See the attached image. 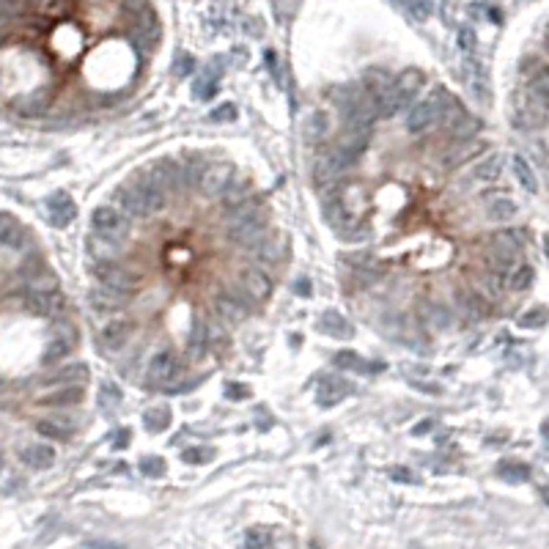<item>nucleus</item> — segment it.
Returning <instances> with one entry per match:
<instances>
[{
	"label": "nucleus",
	"mask_w": 549,
	"mask_h": 549,
	"mask_svg": "<svg viewBox=\"0 0 549 549\" xmlns=\"http://www.w3.org/2000/svg\"><path fill=\"white\" fill-rule=\"evenodd\" d=\"M118 206L127 217H148L165 206V193L148 176H141L118 190Z\"/></svg>",
	"instance_id": "obj_1"
},
{
	"label": "nucleus",
	"mask_w": 549,
	"mask_h": 549,
	"mask_svg": "<svg viewBox=\"0 0 549 549\" xmlns=\"http://www.w3.org/2000/svg\"><path fill=\"white\" fill-rule=\"evenodd\" d=\"M448 99H451L448 88H442V86L434 88L432 96H426L423 102H418V105L412 108V113L406 118L409 132H426L429 127H434V124L439 121V113H442V108H445Z\"/></svg>",
	"instance_id": "obj_2"
},
{
	"label": "nucleus",
	"mask_w": 549,
	"mask_h": 549,
	"mask_svg": "<svg viewBox=\"0 0 549 549\" xmlns=\"http://www.w3.org/2000/svg\"><path fill=\"white\" fill-rule=\"evenodd\" d=\"M91 272H93V278H96L102 286L118 291V294H132L135 286H138V275L129 272V269H127L124 264H118V261L96 259L93 261V266H91Z\"/></svg>",
	"instance_id": "obj_3"
},
{
	"label": "nucleus",
	"mask_w": 549,
	"mask_h": 549,
	"mask_svg": "<svg viewBox=\"0 0 549 549\" xmlns=\"http://www.w3.org/2000/svg\"><path fill=\"white\" fill-rule=\"evenodd\" d=\"M91 226H93V231L99 233L102 239L121 242L129 233V217L121 209H116V206H99L91 214Z\"/></svg>",
	"instance_id": "obj_4"
},
{
	"label": "nucleus",
	"mask_w": 549,
	"mask_h": 549,
	"mask_svg": "<svg viewBox=\"0 0 549 549\" xmlns=\"http://www.w3.org/2000/svg\"><path fill=\"white\" fill-rule=\"evenodd\" d=\"M184 374V366H181V360L176 357L174 349H165V351H160L154 360H151V366H148V382L154 385V387H176L179 385V379Z\"/></svg>",
	"instance_id": "obj_5"
},
{
	"label": "nucleus",
	"mask_w": 549,
	"mask_h": 549,
	"mask_svg": "<svg viewBox=\"0 0 549 549\" xmlns=\"http://www.w3.org/2000/svg\"><path fill=\"white\" fill-rule=\"evenodd\" d=\"M351 162H354V157H349L347 151H341L338 146H332V148L321 151V154L316 157V162H314V179H316V184L318 187L330 184L335 176L344 174Z\"/></svg>",
	"instance_id": "obj_6"
},
{
	"label": "nucleus",
	"mask_w": 549,
	"mask_h": 549,
	"mask_svg": "<svg viewBox=\"0 0 549 549\" xmlns=\"http://www.w3.org/2000/svg\"><path fill=\"white\" fill-rule=\"evenodd\" d=\"M22 308L30 316H56L63 308V299L56 289H30L22 294Z\"/></svg>",
	"instance_id": "obj_7"
},
{
	"label": "nucleus",
	"mask_w": 549,
	"mask_h": 549,
	"mask_svg": "<svg viewBox=\"0 0 549 549\" xmlns=\"http://www.w3.org/2000/svg\"><path fill=\"white\" fill-rule=\"evenodd\" d=\"M250 250H253V256L259 264L264 266H272V264H278V261H283L286 256V250H289V236L286 233H272V236H266V239H256V242H250Z\"/></svg>",
	"instance_id": "obj_8"
},
{
	"label": "nucleus",
	"mask_w": 549,
	"mask_h": 549,
	"mask_svg": "<svg viewBox=\"0 0 549 549\" xmlns=\"http://www.w3.org/2000/svg\"><path fill=\"white\" fill-rule=\"evenodd\" d=\"M233 179V168L228 162H209L198 176V190L203 195H220L226 190V184Z\"/></svg>",
	"instance_id": "obj_9"
},
{
	"label": "nucleus",
	"mask_w": 549,
	"mask_h": 549,
	"mask_svg": "<svg viewBox=\"0 0 549 549\" xmlns=\"http://www.w3.org/2000/svg\"><path fill=\"white\" fill-rule=\"evenodd\" d=\"M371 124H349L347 121V127H344V132L338 135V148L341 151H347L349 157H360L366 148H368V143H371Z\"/></svg>",
	"instance_id": "obj_10"
},
{
	"label": "nucleus",
	"mask_w": 549,
	"mask_h": 549,
	"mask_svg": "<svg viewBox=\"0 0 549 549\" xmlns=\"http://www.w3.org/2000/svg\"><path fill=\"white\" fill-rule=\"evenodd\" d=\"M266 228V217L259 212H253V214H247V217H242V220H233L231 226H228V236H231L236 245H250V242H256L261 233Z\"/></svg>",
	"instance_id": "obj_11"
},
{
	"label": "nucleus",
	"mask_w": 549,
	"mask_h": 549,
	"mask_svg": "<svg viewBox=\"0 0 549 549\" xmlns=\"http://www.w3.org/2000/svg\"><path fill=\"white\" fill-rule=\"evenodd\" d=\"M47 214H50V223L56 226V228H66L75 217H77V206L72 201V195L69 193H53L50 198H47Z\"/></svg>",
	"instance_id": "obj_12"
},
{
	"label": "nucleus",
	"mask_w": 549,
	"mask_h": 549,
	"mask_svg": "<svg viewBox=\"0 0 549 549\" xmlns=\"http://www.w3.org/2000/svg\"><path fill=\"white\" fill-rule=\"evenodd\" d=\"M462 80H464V86L472 91L475 99H481V102L489 99V77H486V69L481 66V60H475V58L464 60Z\"/></svg>",
	"instance_id": "obj_13"
},
{
	"label": "nucleus",
	"mask_w": 549,
	"mask_h": 549,
	"mask_svg": "<svg viewBox=\"0 0 549 549\" xmlns=\"http://www.w3.org/2000/svg\"><path fill=\"white\" fill-rule=\"evenodd\" d=\"M132 332H135L132 318L116 316L113 321H108V324L102 327V344H105V349H110V351H118V349L132 338Z\"/></svg>",
	"instance_id": "obj_14"
},
{
	"label": "nucleus",
	"mask_w": 549,
	"mask_h": 549,
	"mask_svg": "<svg viewBox=\"0 0 549 549\" xmlns=\"http://www.w3.org/2000/svg\"><path fill=\"white\" fill-rule=\"evenodd\" d=\"M239 283H242V291H245L250 299H266V297L272 294V280H269V275H266L264 269H256V266L242 269V272H239Z\"/></svg>",
	"instance_id": "obj_15"
},
{
	"label": "nucleus",
	"mask_w": 549,
	"mask_h": 549,
	"mask_svg": "<svg viewBox=\"0 0 549 549\" xmlns=\"http://www.w3.org/2000/svg\"><path fill=\"white\" fill-rule=\"evenodd\" d=\"M88 302H91V308H93L96 314H116L118 308H124L127 294H118V291L102 286V289L88 291Z\"/></svg>",
	"instance_id": "obj_16"
},
{
	"label": "nucleus",
	"mask_w": 549,
	"mask_h": 549,
	"mask_svg": "<svg viewBox=\"0 0 549 549\" xmlns=\"http://www.w3.org/2000/svg\"><path fill=\"white\" fill-rule=\"evenodd\" d=\"M324 217H327V223H330L335 231H341V233H347L349 228L354 226L351 212L347 209L344 198H338V195H332V198L324 201Z\"/></svg>",
	"instance_id": "obj_17"
},
{
	"label": "nucleus",
	"mask_w": 549,
	"mask_h": 549,
	"mask_svg": "<svg viewBox=\"0 0 549 549\" xmlns=\"http://www.w3.org/2000/svg\"><path fill=\"white\" fill-rule=\"evenodd\" d=\"M214 311H217V316L231 321V324H236V321H242V318L247 316V305L239 297H233L231 291H223V294L214 297Z\"/></svg>",
	"instance_id": "obj_18"
},
{
	"label": "nucleus",
	"mask_w": 549,
	"mask_h": 549,
	"mask_svg": "<svg viewBox=\"0 0 549 549\" xmlns=\"http://www.w3.org/2000/svg\"><path fill=\"white\" fill-rule=\"evenodd\" d=\"M456 305H459V311H462V314L470 318V321H478V318H484L486 314H489V305H486V299H484L478 291H472V289L456 291Z\"/></svg>",
	"instance_id": "obj_19"
},
{
	"label": "nucleus",
	"mask_w": 549,
	"mask_h": 549,
	"mask_svg": "<svg viewBox=\"0 0 549 549\" xmlns=\"http://www.w3.org/2000/svg\"><path fill=\"white\" fill-rule=\"evenodd\" d=\"M544 121H547V105L536 102L533 96H527V105L517 108V124L524 129H538L544 127Z\"/></svg>",
	"instance_id": "obj_20"
},
{
	"label": "nucleus",
	"mask_w": 549,
	"mask_h": 549,
	"mask_svg": "<svg viewBox=\"0 0 549 549\" xmlns=\"http://www.w3.org/2000/svg\"><path fill=\"white\" fill-rule=\"evenodd\" d=\"M475 289H478V294L484 297V299H500L503 297V291H505V280H503V275L500 272H491V269H486L484 266V272H478L475 275Z\"/></svg>",
	"instance_id": "obj_21"
},
{
	"label": "nucleus",
	"mask_w": 549,
	"mask_h": 549,
	"mask_svg": "<svg viewBox=\"0 0 549 549\" xmlns=\"http://www.w3.org/2000/svg\"><path fill=\"white\" fill-rule=\"evenodd\" d=\"M25 242V231L20 226V220L8 212H0V245H8V247H20Z\"/></svg>",
	"instance_id": "obj_22"
},
{
	"label": "nucleus",
	"mask_w": 549,
	"mask_h": 549,
	"mask_svg": "<svg viewBox=\"0 0 549 549\" xmlns=\"http://www.w3.org/2000/svg\"><path fill=\"white\" fill-rule=\"evenodd\" d=\"M519 247H522L519 231H497L489 239V250L503 253V256H508V259H514V261L519 256Z\"/></svg>",
	"instance_id": "obj_23"
},
{
	"label": "nucleus",
	"mask_w": 549,
	"mask_h": 549,
	"mask_svg": "<svg viewBox=\"0 0 549 549\" xmlns=\"http://www.w3.org/2000/svg\"><path fill=\"white\" fill-rule=\"evenodd\" d=\"M517 214V203L511 195H491L486 198V217L494 223H505Z\"/></svg>",
	"instance_id": "obj_24"
},
{
	"label": "nucleus",
	"mask_w": 549,
	"mask_h": 549,
	"mask_svg": "<svg viewBox=\"0 0 549 549\" xmlns=\"http://www.w3.org/2000/svg\"><path fill=\"white\" fill-rule=\"evenodd\" d=\"M72 347H75V335H63V330H60L58 335H56V338L47 344L41 363H44V366H56L58 360H63V357L72 351Z\"/></svg>",
	"instance_id": "obj_25"
},
{
	"label": "nucleus",
	"mask_w": 549,
	"mask_h": 549,
	"mask_svg": "<svg viewBox=\"0 0 549 549\" xmlns=\"http://www.w3.org/2000/svg\"><path fill=\"white\" fill-rule=\"evenodd\" d=\"M148 179H151V181H154V184H157L162 193H165V190H176V187L181 184V181H179V179H181V174L176 171L171 162H157V165H151V174H148Z\"/></svg>",
	"instance_id": "obj_26"
},
{
	"label": "nucleus",
	"mask_w": 549,
	"mask_h": 549,
	"mask_svg": "<svg viewBox=\"0 0 549 549\" xmlns=\"http://www.w3.org/2000/svg\"><path fill=\"white\" fill-rule=\"evenodd\" d=\"M247 190H250V181H247V179H231V181L226 184V190L220 193V195H223V209H226V212H233L239 203L247 201Z\"/></svg>",
	"instance_id": "obj_27"
},
{
	"label": "nucleus",
	"mask_w": 549,
	"mask_h": 549,
	"mask_svg": "<svg viewBox=\"0 0 549 549\" xmlns=\"http://www.w3.org/2000/svg\"><path fill=\"white\" fill-rule=\"evenodd\" d=\"M36 432L41 434V437H47V439L63 442V439H69V437H72L75 429H72L63 418H47V420H39V423H36Z\"/></svg>",
	"instance_id": "obj_28"
},
{
	"label": "nucleus",
	"mask_w": 549,
	"mask_h": 549,
	"mask_svg": "<svg viewBox=\"0 0 549 549\" xmlns=\"http://www.w3.org/2000/svg\"><path fill=\"white\" fill-rule=\"evenodd\" d=\"M321 330H324L327 335H335V338H351V335H354V327H351L338 311H327V314L321 316Z\"/></svg>",
	"instance_id": "obj_29"
},
{
	"label": "nucleus",
	"mask_w": 549,
	"mask_h": 549,
	"mask_svg": "<svg viewBox=\"0 0 549 549\" xmlns=\"http://www.w3.org/2000/svg\"><path fill=\"white\" fill-rule=\"evenodd\" d=\"M423 321H426V327L429 330H448L451 324H453V314L445 308V305H437V302H429L426 305V311H423Z\"/></svg>",
	"instance_id": "obj_30"
},
{
	"label": "nucleus",
	"mask_w": 549,
	"mask_h": 549,
	"mask_svg": "<svg viewBox=\"0 0 549 549\" xmlns=\"http://www.w3.org/2000/svg\"><path fill=\"white\" fill-rule=\"evenodd\" d=\"M83 401V387H77V385H66L63 390L58 393H50V396H44L41 399V404L47 406H75Z\"/></svg>",
	"instance_id": "obj_31"
},
{
	"label": "nucleus",
	"mask_w": 549,
	"mask_h": 549,
	"mask_svg": "<svg viewBox=\"0 0 549 549\" xmlns=\"http://www.w3.org/2000/svg\"><path fill=\"white\" fill-rule=\"evenodd\" d=\"M22 462L36 467V470H44V467H50L56 462V451L50 445H30V448L22 451Z\"/></svg>",
	"instance_id": "obj_32"
},
{
	"label": "nucleus",
	"mask_w": 549,
	"mask_h": 549,
	"mask_svg": "<svg viewBox=\"0 0 549 549\" xmlns=\"http://www.w3.org/2000/svg\"><path fill=\"white\" fill-rule=\"evenodd\" d=\"M327 135H330V121H327V113H311V118L305 121V141L316 146V143H321Z\"/></svg>",
	"instance_id": "obj_33"
},
{
	"label": "nucleus",
	"mask_w": 549,
	"mask_h": 549,
	"mask_svg": "<svg viewBox=\"0 0 549 549\" xmlns=\"http://www.w3.org/2000/svg\"><path fill=\"white\" fill-rule=\"evenodd\" d=\"M533 280H536V269L530 266V264H514L511 266V275H508V289L511 291H524L533 286Z\"/></svg>",
	"instance_id": "obj_34"
},
{
	"label": "nucleus",
	"mask_w": 549,
	"mask_h": 549,
	"mask_svg": "<svg viewBox=\"0 0 549 549\" xmlns=\"http://www.w3.org/2000/svg\"><path fill=\"white\" fill-rule=\"evenodd\" d=\"M511 165H514V174H517V179H519V184L527 190V193H536L538 190V179H536V171L530 168V162L524 160V157H514L511 160Z\"/></svg>",
	"instance_id": "obj_35"
},
{
	"label": "nucleus",
	"mask_w": 549,
	"mask_h": 549,
	"mask_svg": "<svg viewBox=\"0 0 549 549\" xmlns=\"http://www.w3.org/2000/svg\"><path fill=\"white\" fill-rule=\"evenodd\" d=\"M500 174H503V157L500 154L484 157L478 162V168H475V179H481V181H497Z\"/></svg>",
	"instance_id": "obj_36"
},
{
	"label": "nucleus",
	"mask_w": 549,
	"mask_h": 549,
	"mask_svg": "<svg viewBox=\"0 0 549 549\" xmlns=\"http://www.w3.org/2000/svg\"><path fill=\"white\" fill-rule=\"evenodd\" d=\"M478 127H481V124H478V118H472L470 113H462V116L448 127V132H451L456 141H470V138L478 132Z\"/></svg>",
	"instance_id": "obj_37"
},
{
	"label": "nucleus",
	"mask_w": 549,
	"mask_h": 549,
	"mask_svg": "<svg viewBox=\"0 0 549 549\" xmlns=\"http://www.w3.org/2000/svg\"><path fill=\"white\" fill-rule=\"evenodd\" d=\"M217 93V75L212 69L201 72V77L193 83V96L195 99H212Z\"/></svg>",
	"instance_id": "obj_38"
},
{
	"label": "nucleus",
	"mask_w": 549,
	"mask_h": 549,
	"mask_svg": "<svg viewBox=\"0 0 549 549\" xmlns=\"http://www.w3.org/2000/svg\"><path fill=\"white\" fill-rule=\"evenodd\" d=\"M143 423L148 432H165L171 426V409L168 406H157V409H148L143 415Z\"/></svg>",
	"instance_id": "obj_39"
},
{
	"label": "nucleus",
	"mask_w": 549,
	"mask_h": 549,
	"mask_svg": "<svg viewBox=\"0 0 549 549\" xmlns=\"http://www.w3.org/2000/svg\"><path fill=\"white\" fill-rule=\"evenodd\" d=\"M497 475H500V478H505V481H511V484H522V481H527V478H530V467H527V464H522V462H500Z\"/></svg>",
	"instance_id": "obj_40"
},
{
	"label": "nucleus",
	"mask_w": 549,
	"mask_h": 549,
	"mask_svg": "<svg viewBox=\"0 0 549 549\" xmlns=\"http://www.w3.org/2000/svg\"><path fill=\"white\" fill-rule=\"evenodd\" d=\"M393 83L401 88V91H406L409 96H415V93L420 91V86L426 83V75H423L420 69H406V72L399 75V80H393Z\"/></svg>",
	"instance_id": "obj_41"
},
{
	"label": "nucleus",
	"mask_w": 549,
	"mask_h": 549,
	"mask_svg": "<svg viewBox=\"0 0 549 549\" xmlns=\"http://www.w3.org/2000/svg\"><path fill=\"white\" fill-rule=\"evenodd\" d=\"M50 105V88H36L33 93H30L28 99H22L20 102V108L28 113V116H36V113H41L44 108Z\"/></svg>",
	"instance_id": "obj_42"
},
{
	"label": "nucleus",
	"mask_w": 549,
	"mask_h": 549,
	"mask_svg": "<svg viewBox=\"0 0 549 549\" xmlns=\"http://www.w3.org/2000/svg\"><path fill=\"white\" fill-rule=\"evenodd\" d=\"M475 151H481V143H464V146H456L453 151H448L445 154V160H442V165L445 168H453V165H459V162H464V160H470V154H475Z\"/></svg>",
	"instance_id": "obj_43"
},
{
	"label": "nucleus",
	"mask_w": 549,
	"mask_h": 549,
	"mask_svg": "<svg viewBox=\"0 0 549 549\" xmlns=\"http://www.w3.org/2000/svg\"><path fill=\"white\" fill-rule=\"evenodd\" d=\"M335 366H338V368H360V371H382V366H368V363H363L354 351H338V354H335Z\"/></svg>",
	"instance_id": "obj_44"
},
{
	"label": "nucleus",
	"mask_w": 549,
	"mask_h": 549,
	"mask_svg": "<svg viewBox=\"0 0 549 549\" xmlns=\"http://www.w3.org/2000/svg\"><path fill=\"white\" fill-rule=\"evenodd\" d=\"M393 83V77L385 72V69H371L368 75H366V91L374 96V93H379V91H385V88Z\"/></svg>",
	"instance_id": "obj_45"
},
{
	"label": "nucleus",
	"mask_w": 549,
	"mask_h": 549,
	"mask_svg": "<svg viewBox=\"0 0 549 549\" xmlns=\"http://www.w3.org/2000/svg\"><path fill=\"white\" fill-rule=\"evenodd\" d=\"M347 393V385H341V382H327V385H321V390H318V404H335V401H341V396Z\"/></svg>",
	"instance_id": "obj_46"
},
{
	"label": "nucleus",
	"mask_w": 549,
	"mask_h": 549,
	"mask_svg": "<svg viewBox=\"0 0 549 549\" xmlns=\"http://www.w3.org/2000/svg\"><path fill=\"white\" fill-rule=\"evenodd\" d=\"M519 324L524 327V330H538V327H544V324H547V308H544V305H538V308H533V311L522 314Z\"/></svg>",
	"instance_id": "obj_47"
},
{
	"label": "nucleus",
	"mask_w": 549,
	"mask_h": 549,
	"mask_svg": "<svg viewBox=\"0 0 549 549\" xmlns=\"http://www.w3.org/2000/svg\"><path fill=\"white\" fill-rule=\"evenodd\" d=\"M245 547H269L272 544V536H269V530L266 527H250L247 533H245V541H242Z\"/></svg>",
	"instance_id": "obj_48"
},
{
	"label": "nucleus",
	"mask_w": 549,
	"mask_h": 549,
	"mask_svg": "<svg viewBox=\"0 0 549 549\" xmlns=\"http://www.w3.org/2000/svg\"><path fill=\"white\" fill-rule=\"evenodd\" d=\"M206 341H209V332H206V327L203 324H195V330H193V335H190V357H198L203 349H206Z\"/></svg>",
	"instance_id": "obj_49"
},
{
	"label": "nucleus",
	"mask_w": 549,
	"mask_h": 549,
	"mask_svg": "<svg viewBox=\"0 0 549 549\" xmlns=\"http://www.w3.org/2000/svg\"><path fill=\"white\" fill-rule=\"evenodd\" d=\"M88 376V368L86 366H69V368H63L58 371L56 376H50V382H80V379H86Z\"/></svg>",
	"instance_id": "obj_50"
},
{
	"label": "nucleus",
	"mask_w": 549,
	"mask_h": 549,
	"mask_svg": "<svg viewBox=\"0 0 549 549\" xmlns=\"http://www.w3.org/2000/svg\"><path fill=\"white\" fill-rule=\"evenodd\" d=\"M141 472L148 478H160V475H165V462L160 456H146V459H141Z\"/></svg>",
	"instance_id": "obj_51"
},
{
	"label": "nucleus",
	"mask_w": 549,
	"mask_h": 549,
	"mask_svg": "<svg viewBox=\"0 0 549 549\" xmlns=\"http://www.w3.org/2000/svg\"><path fill=\"white\" fill-rule=\"evenodd\" d=\"M212 456H214L212 448H187V451L181 453V459L187 464H201V462H206V459H212Z\"/></svg>",
	"instance_id": "obj_52"
},
{
	"label": "nucleus",
	"mask_w": 549,
	"mask_h": 549,
	"mask_svg": "<svg viewBox=\"0 0 549 549\" xmlns=\"http://www.w3.org/2000/svg\"><path fill=\"white\" fill-rule=\"evenodd\" d=\"M401 3H404L418 20H426L432 14V0H401Z\"/></svg>",
	"instance_id": "obj_53"
},
{
	"label": "nucleus",
	"mask_w": 549,
	"mask_h": 549,
	"mask_svg": "<svg viewBox=\"0 0 549 549\" xmlns=\"http://www.w3.org/2000/svg\"><path fill=\"white\" fill-rule=\"evenodd\" d=\"M118 406L121 404V390H118L116 385H105L102 387V406Z\"/></svg>",
	"instance_id": "obj_54"
},
{
	"label": "nucleus",
	"mask_w": 549,
	"mask_h": 549,
	"mask_svg": "<svg viewBox=\"0 0 549 549\" xmlns=\"http://www.w3.org/2000/svg\"><path fill=\"white\" fill-rule=\"evenodd\" d=\"M193 69H195V60L190 58V56H187V53H184V56H179V58H176V75H179V77H184V75H190V72H193Z\"/></svg>",
	"instance_id": "obj_55"
},
{
	"label": "nucleus",
	"mask_w": 549,
	"mask_h": 549,
	"mask_svg": "<svg viewBox=\"0 0 549 549\" xmlns=\"http://www.w3.org/2000/svg\"><path fill=\"white\" fill-rule=\"evenodd\" d=\"M459 44H462V50L472 53V50H475V30H472V28H462V30H459Z\"/></svg>",
	"instance_id": "obj_56"
},
{
	"label": "nucleus",
	"mask_w": 549,
	"mask_h": 549,
	"mask_svg": "<svg viewBox=\"0 0 549 549\" xmlns=\"http://www.w3.org/2000/svg\"><path fill=\"white\" fill-rule=\"evenodd\" d=\"M212 121H233L236 118V108L233 105H223V108H217V110H212Z\"/></svg>",
	"instance_id": "obj_57"
},
{
	"label": "nucleus",
	"mask_w": 549,
	"mask_h": 549,
	"mask_svg": "<svg viewBox=\"0 0 549 549\" xmlns=\"http://www.w3.org/2000/svg\"><path fill=\"white\" fill-rule=\"evenodd\" d=\"M390 478H393V481H401V484H418V475H415L412 470H406V467L393 470V472H390Z\"/></svg>",
	"instance_id": "obj_58"
},
{
	"label": "nucleus",
	"mask_w": 549,
	"mask_h": 549,
	"mask_svg": "<svg viewBox=\"0 0 549 549\" xmlns=\"http://www.w3.org/2000/svg\"><path fill=\"white\" fill-rule=\"evenodd\" d=\"M226 393H228V399H233V401H242V399L250 396V390L245 385H226Z\"/></svg>",
	"instance_id": "obj_59"
},
{
	"label": "nucleus",
	"mask_w": 549,
	"mask_h": 549,
	"mask_svg": "<svg viewBox=\"0 0 549 549\" xmlns=\"http://www.w3.org/2000/svg\"><path fill=\"white\" fill-rule=\"evenodd\" d=\"M294 289H297V294H299V297H311L314 286H311V283H308V280L302 278V280H297V283H294Z\"/></svg>",
	"instance_id": "obj_60"
},
{
	"label": "nucleus",
	"mask_w": 549,
	"mask_h": 549,
	"mask_svg": "<svg viewBox=\"0 0 549 549\" xmlns=\"http://www.w3.org/2000/svg\"><path fill=\"white\" fill-rule=\"evenodd\" d=\"M432 429V423H420V426H415V434H426Z\"/></svg>",
	"instance_id": "obj_61"
},
{
	"label": "nucleus",
	"mask_w": 549,
	"mask_h": 549,
	"mask_svg": "<svg viewBox=\"0 0 549 549\" xmlns=\"http://www.w3.org/2000/svg\"><path fill=\"white\" fill-rule=\"evenodd\" d=\"M127 437H129V434H127V432H121V434H118V442H116L118 448H124V445H127Z\"/></svg>",
	"instance_id": "obj_62"
}]
</instances>
